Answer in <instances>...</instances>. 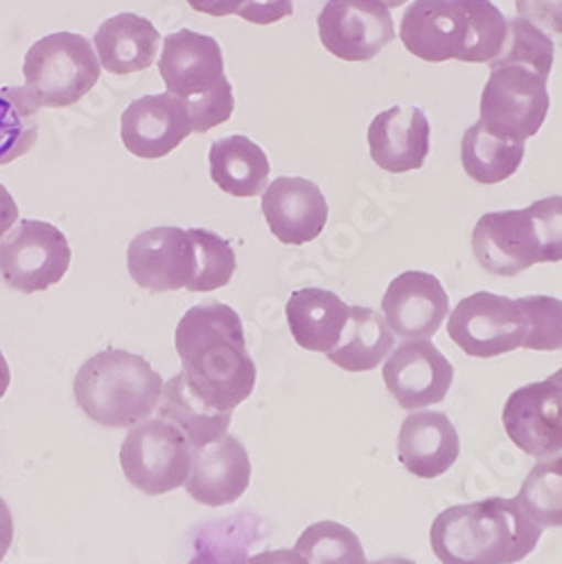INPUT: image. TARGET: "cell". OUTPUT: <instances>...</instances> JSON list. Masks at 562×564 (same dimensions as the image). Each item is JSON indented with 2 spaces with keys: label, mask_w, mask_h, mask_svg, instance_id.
<instances>
[{
  "label": "cell",
  "mask_w": 562,
  "mask_h": 564,
  "mask_svg": "<svg viewBox=\"0 0 562 564\" xmlns=\"http://www.w3.org/2000/svg\"><path fill=\"white\" fill-rule=\"evenodd\" d=\"M515 10L540 30L562 34V0H515Z\"/></svg>",
  "instance_id": "e575fe53"
},
{
  "label": "cell",
  "mask_w": 562,
  "mask_h": 564,
  "mask_svg": "<svg viewBox=\"0 0 562 564\" xmlns=\"http://www.w3.org/2000/svg\"><path fill=\"white\" fill-rule=\"evenodd\" d=\"M191 441L163 417L140 422L120 447V465L127 481L150 497L167 495L185 486L191 475Z\"/></svg>",
  "instance_id": "ba28073f"
},
{
  "label": "cell",
  "mask_w": 562,
  "mask_h": 564,
  "mask_svg": "<svg viewBox=\"0 0 562 564\" xmlns=\"http://www.w3.org/2000/svg\"><path fill=\"white\" fill-rule=\"evenodd\" d=\"M520 506L542 529L562 527V454L540 458L525 479L518 497Z\"/></svg>",
  "instance_id": "f546056e"
},
{
  "label": "cell",
  "mask_w": 562,
  "mask_h": 564,
  "mask_svg": "<svg viewBox=\"0 0 562 564\" xmlns=\"http://www.w3.org/2000/svg\"><path fill=\"white\" fill-rule=\"evenodd\" d=\"M127 269L138 288L195 292L199 260L191 230L159 226L138 232L127 249Z\"/></svg>",
  "instance_id": "8fae6325"
},
{
  "label": "cell",
  "mask_w": 562,
  "mask_h": 564,
  "mask_svg": "<svg viewBox=\"0 0 562 564\" xmlns=\"http://www.w3.org/2000/svg\"><path fill=\"white\" fill-rule=\"evenodd\" d=\"M527 210L538 232L542 262H562V197L540 199Z\"/></svg>",
  "instance_id": "836d02e7"
},
{
  "label": "cell",
  "mask_w": 562,
  "mask_h": 564,
  "mask_svg": "<svg viewBox=\"0 0 562 564\" xmlns=\"http://www.w3.org/2000/svg\"><path fill=\"white\" fill-rule=\"evenodd\" d=\"M508 39V19L493 0H413L400 23L404 48L423 62H495Z\"/></svg>",
  "instance_id": "3957f363"
},
{
  "label": "cell",
  "mask_w": 562,
  "mask_h": 564,
  "mask_svg": "<svg viewBox=\"0 0 562 564\" xmlns=\"http://www.w3.org/2000/svg\"><path fill=\"white\" fill-rule=\"evenodd\" d=\"M249 564H307V562L294 549H275V551H262L249 557Z\"/></svg>",
  "instance_id": "f35d334b"
},
{
  "label": "cell",
  "mask_w": 562,
  "mask_h": 564,
  "mask_svg": "<svg viewBox=\"0 0 562 564\" xmlns=\"http://www.w3.org/2000/svg\"><path fill=\"white\" fill-rule=\"evenodd\" d=\"M251 484V460L245 445L230 434L193 449L185 490L202 506L236 503Z\"/></svg>",
  "instance_id": "d6986e66"
},
{
  "label": "cell",
  "mask_w": 562,
  "mask_h": 564,
  "mask_svg": "<svg viewBox=\"0 0 562 564\" xmlns=\"http://www.w3.org/2000/svg\"><path fill=\"white\" fill-rule=\"evenodd\" d=\"M262 215L275 240L301 247L323 232L327 224V202L314 181L278 176L262 195Z\"/></svg>",
  "instance_id": "ac0fdd59"
},
{
  "label": "cell",
  "mask_w": 562,
  "mask_h": 564,
  "mask_svg": "<svg viewBox=\"0 0 562 564\" xmlns=\"http://www.w3.org/2000/svg\"><path fill=\"white\" fill-rule=\"evenodd\" d=\"M350 305H346L335 292L305 288L292 292L285 316L290 323V333L303 350L331 352L348 323Z\"/></svg>",
  "instance_id": "603a6c76"
},
{
  "label": "cell",
  "mask_w": 562,
  "mask_h": 564,
  "mask_svg": "<svg viewBox=\"0 0 562 564\" xmlns=\"http://www.w3.org/2000/svg\"><path fill=\"white\" fill-rule=\"evenodd\" d=\"M242 3H245V0H187V6H191L195 12L208 14V17H215V19L238 14Z\"/></svg>",
  "instance_id": "8d00e7d4"
},
{
  "label": "cell",
  "mask_w": 562,
  "mask_h": 564,
  "mask_svg": "<svg viewBox=\"0 0 562 564\" xmlns=\"http://www.w3.org/2000/svg\"><path fill=\"white\" fill-rule=\"evenodd\" d=\"M477 262L495 275H518L542 262L540 240L529 210L486 213L473 230Z\"/></svg>",
  "instance_id": "2e32d148"
},
{
  "label": "cell",
  "mask_w": 562,
  "mask_h": 564,
  "mask_svg": "<svg viewBox=\"0 0 562 564\" xmlns=\"http://www.w3.org/2000/svg\"><path fill=\"white\" fill-rule=\"evenodd\" d=\"M12 542H14V517L6 499H0V562L6 560Z\"/></svg>",
  "instance_id": "ab89813d"
},
{
  "label": "cell",
  "mask_w": 562,
  "mask_h": 564,
  "mask_svg": "<svg viewBox=\"0 0 562 564\" xmlns=\"http://www.w3.org/2000/svg\"><path fill=\"white\" fill-rule=\"evenodd\" d=\"M19 221V206L14 197L10 195L8 187L0 183V240L6 238V232Z\"/></svg>",
  "instance_id": "74e56055"
},
{
  "label": "cell",
  "mask_w": 562,
  "mask_h": 564,
  "mask_svg": "<svg viewBox=\"0 0 562 564\" xmlns=\"http://www.w3.org/2000/svg\"><path fill=\"white\" fill-rule=\"evenodd\" d=\"M174 341L187 387L208 406L233 411L251 398L258 370L236 310L226 303L191 307L176 325Z\"/></svg>",
  "instance_id": "6da1fadb"
},
{
  "label": "cell",
  "mask_w": 562,
  "mask_h": 564,
  "mask_svg": "<svg viewBox=\"0 0 562 564\" xmlns=\"http://www.w3.org/2000/svg\"><path fill=\"white\" fill-rule=\"evenodd\" d=\"M159 70L167 93L185 102L193 131L206 133L233 116L236 98L224 75V55L217 39L193 30L167 34Z\"/></svg>",
  "instance_id": "8992f818"
},
{
  "label": "cell",
  "mask_w": 562,
  "mask_h": 564,
  "mask_svg": "<svg viewBox=\"0 0 562 564\" xmlns=\"http://www.w3.org/2000/svg\"><path fill=\"white\" fill-rule=\"evenodd\" d=\"M93 45H96L105 70L114 75H131L156 62L161 34L150 19L122 12L98 28Z\"/></svg>",
  "instance_id": "7402d4cb"
},
{
  "label": "cell",
  "mask_w": 562,
  "mask_h": 564,
  "mask_svg": "<svg viewBox=\"0 0 562 564\" xmlns=\"http://www.w3.org/2000/svg\"><path fill=\"white\" fill-rule=\"evenodd\" d=\"M385 384L407 411H418L445 400L454 368L428 339L400 344L385 364Z\"/></svg>",
  "instance_id": "5bb4252c"
},
{
  "label": "cell",
  "mask_w": 562,
  "mask_h": 564,
  "mask_svg": "<svg viewBox=\"0 0 562 564\" xmlns=\"http://www.w3.org/2000/svg\"><path fill=\"white\" fill-rule=\"evenodd\" d=\"M318 36L337 59L370 62L396 39V25L378 0H327L318 14Z\"/></svg>",
  "instance_id": "7c38bea8"
},
{
  "label": "cell",
  "mask_w": 562,
  "mask_h": 564,
  "mask_svg": "<svg viewBox=\"0 0 562 564\" xmlns=\"http://www.w3.org/2000/svg\"><path fill=\"white\" fill-rule=\"evenodd\" d=\"M210 176L221 193L249 199L258 197L269 181L271 163L260 145L247 135L219 138L208 152Z\"/></svg>",
  "instance_id": "cb8c5ba5"
},
{
  "label": "cell",
  "mask_w": 562,
  "mask_h": 564,
  "mask_svg": "<svg viewBox=\"0 0 562 564\" xmlns=\"http://www.w3.org/2000/svg\"><path fill=\"white\" fill-rule=\"evenodd\" d=\"M553 41L527 19L508 21L501 55L490 62V77L482 93V124L501 138L536 135L549 113L547 79L553 68Z\"/></svg>",
  "instance_id": "7a4b0ae2"
},
{
  "label": "cell",
  "mask_w": 562,
  "mask_h": 564,
  "mask_svg": "<svg viewBox=\"0 0 562 564\" xmlns=\"http://www.w3.org/2000/svg\"><path fill=\"white\" fill-rule=\"evenodd\" d=\"M10 382H12V370H10V364H8L6 355L0 352V400L6 398V393L10 389Z\"/></svg>",
  "instance_id": "60d3db41"
},
{
  "label": "cell",
  "mask_w": 562,
  "mask_h": 564,
  "mask_svg": "<svg viewBox=\"0 0 562 564\" xmlns=\"http://www.w3.org/2000/svg\"><path fill=\"white\" fill-rule=\"evenodd\" d=\"M461 452L456 427L445 413L411 411L398 434V458L411 475L436 479L456 463Z\"/></svg>",
  "instance_id": "44dd1931"
},
{
  "label": "cell",
  "mask_w": 562,
  "mask_h": 564,
  "mask_svg": "<svg viewBox=\"0 0 562 564\" xmlns=\"http://www.w3.org/2000/svg\"><path fill=\"white\" fill-rule=\"evenodd\" d=\"M307 564H368L359 538L337 522L307 527L294 544Z\"/></svg>",
  "instance_id": "4dcf8cb0"
},
{
  "label": "cell",
  "mask_w": 562,
  "mask_h": 564,
  "mask_svg": "<svg viewBox=\"0 0 562 564\" xmlns=\"http://www.w3.org/2000/svg\"><path fill=\"white\" fill-rule=\"evenodd\" d=\"M378 3H382L385 8H389V10H393V8H402L407 0H378Z\"/></svg>",
  "instance_id": "7bdbcfd3"
},
{
  "label": "cell",
  "mask_w": 562,
  "mask_h": 564,
  "mask_svg": "<svg viewBox=\"0 0 562 564\" xmlns=\"http://www.w3.org/2000/svg\"><path fill=\"white\" fill-rule=\"evenodd\" d=\"M540 535L518 499L488 497L443 510L430 544L443 564H515L536 551Z\"/></svg>",
  "instance_id": "277c9868"
},
{
  "label": "cell",
  "mask_w": 562,
  "mask_h": 564,
  "mask_svg": "<svg viewBox=\"0 0 562 564\" xmlns=\"http://www.w3.org/2000/svg\"><path fill=\"white\" fill-rule=\"evenodd\" d=\"M73 391L93 422L125 430L150 420L161 402L163 380L145 357L109 348L82 364Z\"/></svg>",
  "instance_id": "5b68a950"
},
{
  "label": "cell",
  "mask_w": 562,
  "mask_h": 564,
  "mask_svg": "<svg viewBox=\"0 0 562 564\" xmlns=\"http://www.w3.org/2000/svg\"><path fill=\"white\" fill-rule=\"evenodd\" d=\"M159 415L176 425L185 438L191 441L193 449L204 447L228 432L230 411H219L208 406L191 387H187L183 372L163 387Z\"/></svg>",
  "instance_id": "484cf974"
},
{
  "label": "cell",
  "mask_w": 562,
  "mask_h": 564,
  "mask_svg": "<svg viewBox=\"0 0 562 564\" xmlns=\"http://www.w3.org/2000/svg\"><path fill=\"white\" fill-rule=\"evenodd\" d=\"M238 14L249 23L271 25L294 14V0H245Z\"/></svg>",
  "instance_id": "d590c367"
},
{
  "label": "cell",
  "mask_w": 562,
  "mask_h": 564,
  "mask_svg": "<svg viewBox=\"0 0 562 564\" xmlns=\"http://www.w3.org/2000/svg\"><path fill=\"white\" fill-rule=\"evenodd\" d=\"M432 127L420 107H391L368 127L372 163L391 174L420 170L430 154Z\"/></svg>",
  "instance_id": "ffe728a7"
},
{
  "label": "cell",
  "mask_w": 562,
  "mask_h": 564,
  "mask_svg": "<svg viewBox=\"0 0 562 564\" xmlns=\"http://www.w3.org/2000/svg\"><path fill=\"white\" fill-rule=\"evenodd\" d=\"M256 538L251 514L230 517L199 529L195 553L187 564H249V546Z\"/></svg>",
  "instance_id": "f1b7e54d"
},
{
  "label": "cell",
  "mask_w": 562,
  "mask_h": 564,
  "mask_svg": "<svg viewBox=\"0 0 562 564\" xmlns=\"http://www.w3.org/2000/svg\"><path fill=\"white\" fill-rule=\"evenodd\" d=\"M508 438L525 454L549 458L562 452V368L542 382L512 391L501 413Z\"/></svg>",
  "instance_id": "4fadbf2b"
},
{
  "label": "cell",
  "mask_w": 562,
  "mask_h": 564,
  "mask_svg": "<svg viewBox=\"0 0 562 564\" xmlns=\"http://www.w3.org/2000/svg\"><path fill=\"white\" fill-rule=\"evenodd\" d=\"M191 133V113L185 102L172 93L138 98L120 118V135L127 152L148 161L167 156Z\"/></svg>",
  "instance_id": "9a60e30c"
},
{
  "label": "cell",
  "mask_w": 562,
  "mask_h": 564,
  "mask_svg": "<svg viewBox=\"0 0 562 564\" xmlns=\"http://www.w3.org/2000/svg\"><path fill=\"white\" fill-rule=\"evenodd\" d=\"M447 335L465 355L488 359L522 348L529 321L520 301L477 292L452 310Z\"/></svg>",
  "instance_id": "30bf717a"
},
{
  "label": "cell",
  "mask_w": 562,
  "mask_h": 564,
  "mask_svg": "<svg viewBox=\"0 0 562 564\" xmlns=\"http://www.w3.org/2000/svg\"><path fill=\"white\" fill-rule=\"evenodd\" d=\"M197 245V260H199V275L195 292H213L226 288L233 273H236L238 260L230 242L224 240L221 235L208 228H187Z\"/></svg>",
  "instance_id": "1f68e13d"
},
{
  "label": "cell",
  "mask_w": 562,
  "mask_h": 564,
  "mask_svg": "<svg viewBox=\"0 0 562 564\" xmlns=\"http://www.w3.org/2000/svg\"><path fill=\"white\" fill-rule=\"evenodd\" d=\"M102 66L86 36L55 32L39 39L25 55V88L39 107L64 109L98 84Z\"/></svg>",
  "instance_id": "52a82bcc"
},
{
  "label": "cell",
  "mask_w": 562,
  "mask_h": 564,
  "mask_svg": "<svg viewBox=\"0 0 562 564\" xmlns=\"http://www.w3.org/2000/svg\"><path fill=\"white\" fill-rule=\"evenodd\" d=\"M393 344V330L385 314L353 305L342 339L327 352V359L348 372H366L385 361Z\"/></svg>",
  "instance_id": "d4e9b609"
},
{
  "label": "cell",
  "mask_w": 562,
  "mask_h": 564,
  "mask_svg": "<svg viewBox=\"0 0 562 564\" xmlns=\"http://www.w3.org/2000/svg\"><path fill=\"white\" fill-rule=\"evenodd\" d=\"M525 140L490 133L482 120L463 133L461 163L465 174L477 183L495 185L510 178L525 161Z\"/></svg>",
  "instance_id": "4316f807"
},
{
  "label": "cell",
  "mask_w": 562,
  "mask_h": 564,
  "mask_svg": "<svg viewBox=\"0 0 562 564\" xmlns=\"http://www.w3.org/2000/svg\"><path fill=\"white\" fill-rule=\"evenodd\" d=\"M527 321L529 335L522 348L529 350H560L562 348V301L553 296H525L518 299Z\"/></svg>",
  "instance_id": "d6a6232c"
},
{
  "label": "cell",
  "mask_w": 562,
  "mask_h": 564,
  "mask_svg": "<svg viewBox=\"0 0 562 564\" xmlns=\"http://www.w3.org/2000/svg\"><path fill=\"white\" fill-rule=\"evenodd\" d=\"M370 564H415L407 557H385V560H378V562H370Z\"/></svg>",
  "instance_id": "b9f144b4"
},
{
  "label": "cell",
  "mask_w": 562,
  "mask_h": 564,
  "mask_svg": "<svg viewBox=\"0 0 562 564\" xmlns=\"http://www.w3.org/2000/svg\"><path fill=\"white\" fill-rule=\"evenodd\" d=\"M73 251L66 235L39 219H21L0 240V275L6 285L21 294L45 292L66 275Z\"/></svg>",
  "instance_id": "9c48e42d"
},
{
  "label": "cell",
  "mask_w": 562,
  "mask_h": 564,
  "mask_svg": "<svg viewBox=\"0 0 562 564\" xmlns=\"http://www.w3.org/2000/svg\"><path fill=\"white\" fill-rule=\"evenodd\" d=\"M39 109L25 86L0 88V165H8L32 150L39 135L34 122Z\"/></svg>",
  "instance_id": "83f0119b"
},
{
  "label": "cell",
  "mask_w": 562,
  "mask_h": 564,
  "mask_svg": "<svg viewBox=\"0 0 562 564\" xmlns=\"http://www.w3.org/2000/svg\"><path fill=\"white\" fill-rule=\"evenodd\" d=\"M450 312L441 280L428 271H404L391 280L382 299V314L393 335L415 341L439 333Z\"/></svg>",
  "instance_id": "e0dca14e"
}]
</instances>
